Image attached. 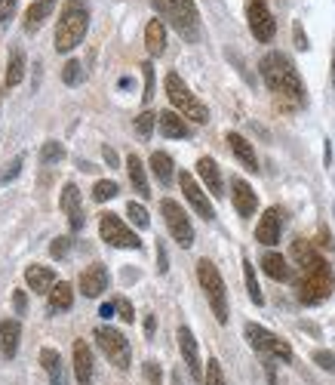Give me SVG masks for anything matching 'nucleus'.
<instances>
[{
	"label": "nucleus",
	"instance_id": "34",
	"mask_svg": "<svg viewBox=\"0 0 335 385\" xmlns=\"http://www.w3.org/2000/svg\"><path fill=\"white\" fill-rule=\"evenodd\" d=\"M320 253L314 250V244L311 241H305V237H299V241H292V259L299 262V268H305L311 259H317Z\"/></svg>",
	"mask_w": 335,
	"mask_h": 385
},
{
	"label": "nucleus",
	"instance_id": "29",
	"mask_svg": "<svg viewBox=\"0 0 335 385\" xmlns=\"http://www.w3.org/2000/svg\"><path fill=\"white\" fill-rule=\"evenodd\" d=\"M22 80H25V52L13 50L10 65H6V74H3V87H19Z\"/></svg>",
	"mask_w": 335,
	"mask_h": 385
},
{
	"label": "nucleus",
	"instance_id": "3",
	"mask_svg": "<svg viewBox=\"0 0 335 385\" xmlns=\"http://www.w3.org/2000/svg\"><path fill=\"white\" fill-rule=\"evenodd\" d=\"M335 290V277H332V268L323 256L311 259L305 268H301V281H299V299L305 305H317L323 302L326 296Z\"/></svg>",
	"mask_w": 335,
	"mask_h": 385
},
{
	"label": "nucleus",
	"instance_id": "43",
	"mask_svg": "<svg viewBox=\"0 0 335 385\" xmlns=\"http://www.w3.org/2000/svg\"><path fill=\"white\" fill-rule=\"evenodd\" d=\"M314 364L317 367H323L326 370V373H335V354L332 351H314Z\"/></svg>",
	"mask_w": 335,
	"mask_h": 385
},
{
	"label": "nucleus",
	"instance_id": "16",
	"mask_svg": "<svg viewBox=\"0 0 335 385\" xmlns=\"http://www.w3.org/2000/svg\"><path fill=\"white\" fill-rule=\"evenodd\" d=\"M62 210L68 213V225H71V231H80V228H83L80 191H77V185H71V182H68L65 188H62Z\"/></svg>",
	"mask_w": 335,
	"mask_h": 385
},
{
	"label": "nucleus",
	"instance_id": "30",
	"mask_svg": "<svg viewBox=\"0 0 335 385\" xmlns=\"http://www.w3.org/2000/svg\"><path fill=\"white\" fill-rule=\"evenodd\" d=\"M41 364L50 376V385H65V376H62V358L56 349H43L41 351Z\"/></svg>",
	"mask_w": 335,
	"mask_h": 385
},
{
	"label": "nucleus",
	"instance_id": "4",
	"mask_svg": "<svg viewBox=\"0 0 335 385\" xmlns=\"http://www.w3.org/2000/svg\"><path fill=\"white\" fill-rule=\"evenodd\" d=\"M154 10L160 13V19H166L169 25L178 31V37H185L194 43L200 37V13L194 6V0H154Z\"/></svg>",
	"mask_w": 335,
	"mask_h": 385
},
{
	"label": "nucleus",
	"instance_id": "44",
	"mask_svg": "<svg viewBox=\"0 0 335 385\" xmlns=\"http://www.w3.org/2000/svg\"><path fill=\"white\" fill-rule=\"evenodd\" d=\"M15 6H19V0H0V28L10 25V19L15 15Z\"/></svg>",
	"mask_w": 335,
	"mask_h": 385
},
{
	"label": "nucleus",
	"instance_id": "27",
	"mask_svg": "<svg viewBox=\"0 0 335 385\" xmlns=\"http://www.w3.org/2000/svg\"><path fill=\"white\" fill-rule=\"evenodd\" d=\"M262 268H264V274L274 277V281H292L290 262L280 256V253H264V256H262Z\"/></svg>",
	"mask_w": 335,
	"mask_h": 385
},
{
	"label": "nucleus",
	"instance_id": "42",
	"mask_svg": "<svg viewBox=\"0 0 335 385\" xmlns=\"http://www.w3.org/2000/svg\"><path fill=\"white\" fill-rule=\"evenodd\" d=\"M142 74H145V92H142V99H145V102H151V99H154V65H151V62H145V65H142Z\"/></svg>",
	"mask_w": 335,
	"mask_h": 385
},
{
	"label": "nucleus",
	"instance_id": "1",
	"mask_svg": "<svg viewBox=\"0 0 335 385\" xmlns=\"http://www.w3.org/2000/svg\"><path fill=\"white\" fill-rule=\"evenodd\" d=\"M259 71H262V80L268 83V90L280 99H290L292 105H305V80H301L299 68L292 65L290 56L283 52H268L262 56L259 62Z\"/></svg>",
	"mask_w": 335,
	"mask_h": 385
},
{
	"label": "nucleus",
	"instance_id": "9",
	"mask_svg": "<svg viewBox=\"0 0 335 385\" xmlns=\"http://www.w3.org/2000/svg\"><path fill=\"white\" fill-rule=\"evenodd\" d=\"M243 333L249 339V345H252L259 354H264V358H277V360H292V349L283 342L280 336H274L271 330L259 327V323H246Z\"/></svg>",
	"mask_w": 335,
	"mask_h": 385
},
{
	"label": "nucleus",
	"instance_id": "20",
	"mask_svg": "<svg viewBox=\"0 0 335 385\" xmlns=\"http://www.w3.org/2000/svg\"><path fill=\"white\" fill-rule=\"evenodd\" d=\"M197 173H200V179H204V185L209 188V195H213V197H222L224 195L222 169H219V164H215L213 158H200L197 160Z\"/></svg>",
	"mask_w": 335,
	"mask_h": 385
},
{
	"label": "nucleus",
	"instance_id": "50",
	"mask_svg": "<svg viewBox=\"0 0 335 385\" xmlns=\"http://www.w3.org/2000/svg\"><path fill=\"white\" fill-rule=\"evenodd\" d=\"M154 330H157V318L148 314V318H145V336H154Z\"/></svg>",
	"mask_w": 335,
	"mask_h": 385
},
{
	"label": "nucleus",
	"instance_id": "19",
	"mask_svg": "<svg viewBox=\"0 0 335 385\" xmlns=\"http://www.w3.org/2000/svg\"><path fill=\"white\" fill-rule=\"evenodd\" d=\"M105 290H108L105 265H90L87 272L80 274V293H83V296H90V299H96V296H102Z\"/></svg>",
	"mask_w": 335,
	"mask_h": 385
},
{
	"label": "nucleus",
	"instance_id": "38",
	"mask_svg": "<svg viewBox=\"0 0 335 385\" xmlns=\"http://www.w3.org/2000/svg\"><path fill=\"white\" fill-rule=\"evenodd\" d=\"M154 123H157V114H154V111H142L136 118V133L142 136V139H148V136L154 133Z\"/></svg>",
	"mask_w": 335,
	"mask_h": 385
},
{
	"label": "nucleus",
	"instance_id": "53",
	"mask_svg": "<svg viewBox=\"0 0 335 385\" xmlns=\"http://www.w3.org/2000/svg\"><path fill=\"white\" fill-rule=\"evenodd\" d=\"M332 83H335V56H332Z\"/></svg>",
	"mask_w": 335,
	"mask_h": 385
},
{
	"label": "nucleus",
	"instance_id": "10",
	"mask_svg": "<svg viewBox=\"0 0 335 385\" xmlns=\"http://www.w3.org/2000/svg\"><path fill=\"white\" fill-rule=\"evenodd\" d=\"M160 213H163V222H166L169 234H173V241L188 250V246L194 244V225H191L188 213H185L173 197H163L160 200Z\"/></svg>",
	"mask_w": 335,
	"mask_h": 385
},
{
	"label": "nucleus",
	"instance_id": "24",
	"mask_svg": "<svg viewBox=\"0 0 335 385\" xmlns=\"http://www.w3.org/2000/svg\"><path fill=\"white\" fill-rule=\"evenodd\" d=\"M228 145H231V151H234V158L240 160L246 169H259V158H255V148H252V142H246L240 133H228Z\"/></svg>",
	"mask_w": 335,
	"mask_h": 385
},
{
	"label": "nucleus",
	"instance_id": "31",
	"mask_svg": "<svg viewBox=\"0 0 335 385\" xmlns=\"http://www.w3.org/2000/svg\"><path fill=\"white\" fill-rule=\"evenodd\" d=\"M151 169H154V176H157L163 185H169V182H173V176H176L173 158H169L166 151H154V154H151Z\"/></svg>",
	"mask_w": 335,
	"mask_h": 385
},
{
	"label": "nucleus",
	"instance_id": "37",
	"mask_svg": "<svg viewBox=\"0 0 335 385\" xmlns=\"http://www.w3.org/2000/svg\"><path fill=\"white\" fill-rule=\"evenodd\" d=\"M127 216H129V222H132L136 228H148V225H151V219H148V210H145L142 204H136V200H129V204H127Z\"/></svg>",
	"mask_w": 335,
	"mask_h": 385
},
{
	"label": "nucleus",
	"instance_id": "5",
	"mask_svg": "<svg viewBox=\"0 0 335 385\" xmlns=\"http://www.w3.org/2000/svg\"><path fill=\"white\" fill-rule=\"evenodd\" d=\"M197 281H200V287H204V293H206L215 321L228 323V290H224V281H222L219 268H215L209 259H200L197 262Z\"/></svg>",
	"mask_w": 335,
	"mask_h": 385
},
{
	"label": "nucleus",
	"instance_id": "26",
	"mask_svg": "<svg viewBox=\"0 0 335 385\" xmlns=\"http://www.w3.org/2000/svg\"><path fill=\"white\" fill-rule=\"evenodd\" d=\"M46 296H50V312L52 314H62V312H68V308L74 305V287L71 284H65V281H59Z\"/></svg>",
	"mask_w": 335,
	"mask_h": 385
},
{
	"label": "nucleus",
	"instance_id": "28",
	"mask_svg": "<svg viewBox=\"0 0 335 385\" xmlns=\"http://www.w3.org/2000/svg\"><path fill=\"white\" fill-rule=\"evenodd\" d=\"M127 169H129V182H132V188L138 191V197H151L148 176H145V164L138 160V154H129V158H127Z\"/></svg>",
	"mask_w": 335,
	"mask_h": 385
},
{
	"label": "nucleus",
	"instance_id": "41",
	"mask_svg": "<svg viewBox=\"0 0 335 385\" xmlns=\"http://www.w3.org/2000/svg\"><path fill=\"white\" fill-rule=\"evenodd\" d=\"M142 373H145V382H148V385H160V382H163V370H160L157 360H145V364H142Z\"/></svg>",
	"mask_w": 335,
	"mask_h": 385
},
{
	"label": "nucleus",
	"instance_id": "52",
	"mask_svg": "<svg viewBox=\"0 0 335 385\" xmlns=\"http://www.w3.org/2000/svg\"><path fill=\"white\" fill-rule=\"evenodd\" d=\"M102 154H105V160L111 167H117V154H114V148H102Z\"/></svg>",
	"mask_w": 335,
	"mask_h": 385
},
{
	"label": "nucleus",
	"instance_id": "15",
	"mask_svg": "<svg viewBox=\"0 0 335 385\" xmlns=\"http://www.w3.org/2000/svg\"><path fill=\"white\" fill-rule=\"evenodd\" d=\"M231 200H234V210L243 216V219H252L255 210H259V195H255L252 185L243 182V179L231 182Z\"/></svg>",
	"mask_w": 335,
	"mask_h": 385
},
{
	"label": "nucleus",
	"instance_id": "36",
	"mask_svg": "<svg viewBox=\"0 0 335 385\" xmlns=\"http://www.w3.org/2000/svg\"><path fill=\"white\" fill-rule=\"evenodd\" d=\"M204 385H228V382H224V370H222V364L215 358H209V364L204 370Z\"/></svg>",
	"mask_w": 335,
	"mask_h": 385
},
{
	"label": "nucleus",
	"instance_id": "45",
	"mask_svg": "<svg viewBox=\"0 0 335 385\" xmlns=\"http://www.w3.org/2000/svg\"><path fill=\"white\" fill-rule=\"evenodd\" d=\"M68 250H71V237H56V241L50 244V253H52L56 259H65Z\"/></svg>",
	"mask_w": 335,
	"mask_h": 385
},
{
	"label": "nucleus",
	"instance_id": "21",
	"mask_svg": "<svg viewBox=\"0 0 335 385\" xmlns=\"http://www.w3.org/2000/svg\"><path fill=\"white\" fill-rule=\"evenodd\" d=\"M157 127H160V133L166 139H188L191 136L188 120H185L178 111H160L157 114Z\"/></svg>",
	"mask_w": 335,
	"mask_h": 385
},
{
	"label": "nucleus",
	"instance_id": "32",
	"mask_svg": "<svg viewBox=\"0 0 335 385\" xmlns=\"http://www.w3.org/2000/svg\"><path fill=\"white\" fill-rule=\"evenodd\" d=\"M243 281H246V293H249V299H252L255 305H262V302H264V296H262L259 277H255V268H252V262H249V259H243Z\"/></svg>",
	"mask_w": 335,
	"mask_h": 385
},
{
	"label": "nucleus",
	"instance_id": "6",
	"mask_svg": "<svg viewBox=\"0 0 335 385\" xmlns=\"http://www.w3.org/2000/svg\"><path fill=\"white\" fill-rule=\"evenodd\" d=\"M166 96H169V102H173V111H178L182 118H188L194 123H206L209 120L206 105L194 96V92L188 90V83H185L176 71L166 74Z\"/></svg>",
	"mask_w": 335,
	"mask_h": 385
},
{
	"label": "nucleus",
	"instance_id": "23",
	"mask_svg": "<svg viewBox=\"0 0 335 385\" xmlns=\"http://www.w3.org/2000/svg\"><path fill=\"white\" fill-rule=\"evenodd\" d=\"M25 281L31 293H50L52 287H56V272H52L50 265H28L25 268Z\"/></svg>",
	"mask_w": 335,
	"mask_h": 385
},
{
	"label": "nucleus",
	"instance_id": "8",
	"mask_svg": "<svg viewBox=\"0 0 335 385\" xmlns=\"http://www.w3.org/2000/svg\"><path fill=\"white\" fill-rule=\"evenodd\" d=\"M99 234H102L105 244L117 246V250H138V246H142L136 231L114 213H102V219H99Z\"/></svg>",
	"mask_w": 335,
	"mask_h": 385
},
{
	"label": "nucleus",
	"instance_id": "48",
	"mask_svg": "<svg viewBox=\"0 0 335 385\" xmlns=\"http://www.w3.org/2000/svg\"><path fill=\"white\" fill-rule=\"evenodd\" d=\"M157 268H160V274H166L169 272V259H166V246L157 244Z\"/></svg>",
	"mask_w": 335,
	"mask_h": 385
},
{
	"label": "nucleus",
	"instance_id": "2",
	"mask_svg": "<svg viewBox=\"0 0 335 385\" xmlns=\"http://www.w3.org/2000/svg\"><path fill=\"white\" fill-rule=\"evenodd\" d=\"M90 28V4L87 0H65L56 22V52H71L87 37Z\"/></svg>",
	"mask_w": 335,
	"mask_h": 385
},
{
	"label": "nucleus",
	"instance_id": "25",
	"mask_svg": "<svg viewBox=\"0 0 335 385\" xmlns=\"http://www.w3.org/2000/svg\"><path fill=\"white\" fill-rule=\"evenodd\" d=\"M145 46L151 56H160L166 50V28H163V19H151L145 25Z\"/></svg>",
	"mask_w": 335,
	"mask_h": 385
},
{
	"label": "nucleus",
	"instance_id": "51",
	"mask_svg": "<svg viewBox=\"0 0 335 385\" xmlns=\"http://www.w3.org/2000/svg\"><path fill=\"white\" fill-rule=\"evenodd\" d=\"M114 308H117V305H114V302H105V305H102V308H99V314H102V318H105V321H108V318H111V314H114Z\"/></svg>",
	"mask_w": 335,
	"mask_h": 385
},
{
	"label": "nucleus",
	"instance_id": "12",
	"mask_svg": "<svg viewBox=\"0 0 335 385\" xmlns=\"http://www.w3.org/2000/svg\"><path fill=\"white\" fill-rule=\"evenodd\" d=\"M178 351H182V360L191 373L194 385H204V367H200V351H197V339L188 327H178Z\"/></svg>",
	"mask_w": 335,
	"mask_h": 385
},
{
	"label": "nucleus",
	"instance_id": "13",
	"mask_svg": "<svg viewBox=\"0 0 335 385\" xmlns=\"http://www.w3.org/2000/svg\"><path fill=\"white\" fill-rule=\"evenodd\" d=\"M178 185H182V191H185V197H188V204L197 210V216H204L206 222H213L215 219V210H213V204H209V197H206V191L197 185V179H194L191 173H178Z\"/></svg>",
	"mask_w": 335,
	"mask_h": 385
},
{
	"label": "nucleus",
	"instance_id": "47",
	"mask_svg": "<svg viewBox=\"0 0 335 385\" xmlns=\"http://www.w3.org/2000/svg\"><path fill=\"white\" fill-rule=\"evenodd\" d=\"M13 308H15V314H25V308H28L25 290H15V293H13Z\"/></svg>",
	"mask_w": 335,
	"mask_h": 385
},
{
	"label": "nucleus",
	"instance_id": "46",
	"mask_svg": "<svg viewBox=\"0 0 335 385\" xmlns=\"http://www.w3.org/2000/svg\"><path fill=\"white\" fill-rule=\"evenodd\" d=\"M114 305H117V312H120V318L127 321V323L136 321V312H132V305L127 302V299H114Z\"/></svg>",
	"mask_w": 335,
	"mask_h": 385
},
{
	"label": "nucleus",
	"instance_id": "40",
	"mask_svg": "<svg viewBox=\"0 0 335 385\" xmlns=\"http://www.w3.org/2000/svg\"><path fill=\"white\" fill-rule=\"evenodd\" d=\"M22 164H25V158H22V154H19V158H13V160H10V164H6V169H0V185L13 182V179H15V176H19V173H22Z\"/></svg>",
	"mask_w": 335,
	"mask_h": 385
},
{
	"label": "nucleus",
	"instance_id": "49",
	"mask_svg": "<svg viewBox=\"0 0 335 385\" xmlns=\"http://www.w3.org/2000/svg\"><path fill=\"white\" fill-rule=\"evenodd\" d=\"M295 46H299V50H308V37H305V31H301V25H295Z\"/></svg>",
	"mask_w": 335,
	"mask_h": 385
},
{
	"label": "nucleus",
	"instance_id": "11",
	"mask_svg": "<svg viewBox=\"0 0 335 385\" xmlns=\"http://www.w3.org/2000/svg\"><path fill=\"white\" fill-rule=\"evenodd\" d=\"M246 22H249V31H252V37L259 43H271L277 34V19L274 13L268 10V4L264 0H249L246 4Z\"/></svg>",
	"mask_w": 335,
	"mask_h": 385
},
{
	"label": "nucleus",
	"instance_id": "7",
	"mask_svg": "<svg viewBox=\"0 0 335 385\" xmlns=\"http://www.w3.org/2000/svg\"><path fill=\"white\" fill-rule=\"evenodd\" d=\"M96 342L99 349L105 351V358L111 360L117 370H127L132 360V349H129V339L114 327H96Z\"/></svg>",
	"mask_w": 335,
	"mask_h": 385
},
{
	"label": "nucleus",
	"instance_id": "22",
	"mask_svg": "<svg viewBox=\"0 0 335 385\" xmlns=\"http://www.w3.org/2000/svg\"><path fill=\"white\" fill-rule=\"evenodd\" d=\"M71 354H74V376H77V382L90 385L92 382V351H90V345L83 342V339H77Z\"/></svg>",
	"mask_w": 335,
	"mask_h": 385
},
{
	"label": "nucleus",
	"instance_id": "14",
	"mask_svg": "<svg viewBox=\"0 0 335 385\" xmlns=\"http://www.w3.org/2000/svg\"><path fill=\"white\" fill-rule=\"evenodd\" d=\"M283 234V210L280 206H271V210L262 213L259 225H255V241L264 244V246H274Z\"/></svg>",
	"mask_w": 335,
	"mask_h": 385
},
{
	"label": "nucleus",
	"instance_id": "33",
	"mask_svg": "<svg viewBox=\"0 0 335 385\" xmlns=\"http://www.w3.org/2000/svg\"><path fill=\"white\" fill-rule=\"evenodd\" d=\"M83 77H87V71H83L80 59H68L65 68H62V80H65V87H80Z\"/></svg>",
	"mask_w": 335,
	"mask_h": 385
},
{
	"label": "nucleus",
	"instance_id": "18",
	"mask_svg": "<svg viewBox=\"0 0 335 385\" xmlns=\"http://www.w3.org/2000/svg\"><path fill=\"white\" fill-rule=\"evenodd\" d=\"M19 336H22V323L15 318L0 321V358L13 360L19 351Z\"/></svg>",
	"mask_w": 335,
	"mask_h": 385
},
{
	"label": "nucleus",
	"instance_id": "35",
	"mask_svg": "<svg viewBox=\"0 0 335 385\" xmlns=\"http://www.w3.org/2000/svg\"><path fill=\"white\" fill-rule=\"evenodd\" d=\"M62 158H65V145L62 142H43V148H41V164L43 167L59 164Z\"/></svg>",
	"mask_w": 335,
	"mask_h": 385
},
{
	"label": "nucleus",
	"instance_id": "17",
	"mask_svg": "<svg viewBox=\"0 0 335 385\" xmlns=\"http://www.w3.org/2000/svg\"><path fill=\"white\" fill-rule=\"evenodd\" d=\"M52 10H56V0H34L25 10V22H22L25 34H37L43 28V22L52 15Z\"/></svg>",
	"mask_w": 335,
	"mask_h": 385
},
{
	"label": "nucleus",
	"instance_id": "39",
	"mask_svg": "<svg viewBox=\"0 0 335 385\" xmlns=\"http://www.w3.org/2000/svg\"><path fill=\"white\" fill-rule=\"evenodd\" d=\"M92 197H96L99 204H105V200L117 197V182H111V179H102V182H96V188H92Z\"/></svg>",
	"mask_w": 335,
	"mask_h": 385
}]
</instances>
